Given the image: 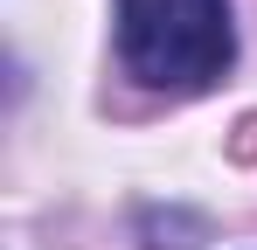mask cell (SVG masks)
Returning <instances> with one entry per match:
<instances>
[{
    "label": "cell",
    "mask_w": 257,
    "mask_h": 250,
    "mask_svg": "<svg viewBox=\"0 0 257 250\" xmlns=\"http://www.w3.org/2000/svg\"><path fill=\"white\" fill-rule=\"evenodd\" d=\"M118 63L146 90H209L236 63L229 0H118Z\"/></svg>",
    "instance_id": "6da1fadb"
}]
</instances>
